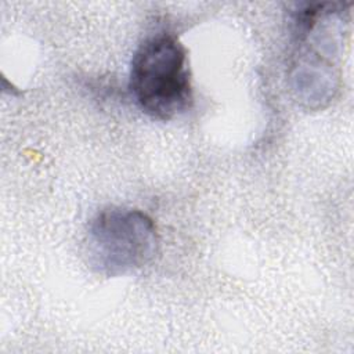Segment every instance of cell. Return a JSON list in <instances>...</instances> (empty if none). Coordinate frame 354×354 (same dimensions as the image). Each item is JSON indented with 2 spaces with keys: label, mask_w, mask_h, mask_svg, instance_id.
Here are the masks:
<instances>
[{
  "label": "cell",
  "mask_w": 354,
  "mask_h": 354,
  "mask_svg": "<svg viewBox=\"0 0 354 354\" xmlns=\"http://www.w3.org/2000/svg\"><path fill=\"white\" fill-rule=\"evenodd\" d=\"M344 4H307L293 14L292 86L308 108H322L337 90V46Z\"/></svg>",
  "instance_id": "6da1fadb"
},
{
  "label": "cell",
  "mask_w": 354,
  "mask_h": 354,
  "mask_svg": "<svg viewBox=\"0 0 354 354\" xmlns=\"http://www.w3.org/2000/svg\"><path fill=\"white\" fill-rule=\"evenodd\" d=\"M130 93L142 112L169 120L192 102V87L185 47L162 32L145 39L131 59Z\"/></svg>",
  "instance_id": "7a4b0ae2"
},
{
  "label": "cell",
  "mask_w": 354,
  "mask_h": 354,
  "mask_svg": "<svg viewBox=\"0 0 354 354\" xmlns=\"http://www.w3.org/2000/svg\"><path fill=\"white\" fill-rule=\"evenodd\" d=\"M90 266L105 277H118L147 266L156 254L155 221L144 212L112 206L101 210L87 232Z\"/></svg>",
  "instance_id": "3957f363"
}]
</instances>
